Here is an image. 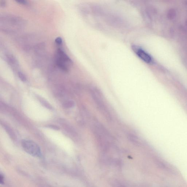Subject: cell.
<instances>
[{
  "label": "cell",
  "instance_id": "cell-11",
  "mask_svg": "<svg viewBox=\"0 0 187 187\" xmlns=\"http://www.w3.org/2000/svg\"><path fill=\"white\" fill-rule=\"evenodd\" d=\"M56 43L58 46H61L63 42L62 38L61 37H58L55 40Z\"/></svg>",
  "mask_w": 187,
  "mask_h": 187
},
{
  "label": "cell",
  "instance_id": "cell-6",
  "mask_svg": "<svg viewBox=\"0 0 187 187\" xmlns=\"http://www.w3.org/2000/svg\"><path fill=\"white\" fill-rule=\"evenodd\" d=\"M128 138L131 142L135 145H138L139 144L138 138L136 135L132 134H129L128 136Z\"/></svg>",
  "mask_w": 187,
  "mask_h": 187
},
{
  "label": "cell",
  "instance_id": "cell-7",
  "mask_svg": "<svg viewBox=\"0 0 187 187\" xmlns=\"http://www.w3.org/2000/svg\"><path fill=\"white\" fill-rule=\"evenodd\" d=\"M38 98L40 101L42 103V104L44 106L49 109H52V107L51 105L48 102H47V101L41 97H38Z\"/></svg>",
  "mask_w": 187,
  "mask_h": 187
},
{
  "label": "cell",
  "instance_id": "cell-4",
  "mask_svg": "<svg viewBox=\"0 0 187 187\" xmlns=\"http://www.w3.org/2000/svg\"><path fill=\"white\" fill-rule=\"evenodd\" d=\"M21 145L23 149L30 155L36 158L41 157V150L39 145L34 142L27 140H23Z\"/></svg>",
  "mask_w": 187,
  "mask_h": 187
},
{
  "label": "cell",
  "instance_id": "cell-9",
  "mask_svg": "<svg viewBox=\"0 0 187 187\" xmlns=\"http://www.w3.org/2000/svg\"><path fill=\"white\" fill-rule=\"evenodd\" d=\"M18 76L19 78H20V80L23 82H25L27 81L26 77L25 76L24 74H23V73L21 72H18Z\"/></svg>",
  "mask_w": 187,
  "mask_h": 187
},
{
  "label": "cell",
  "instance_id": "cell-14",
  "mask_svg": "<svg viewBox=\"0 0 187 187\" xmlns=\"http://www.w3.org/2000/svg\"><path fill=\"white\" fill-rule=\"evenodd\" d=\"M48 127L49 128L53 129V130H59L60 129L59 127L54 125H48Z\"/></svg>",
  "mask_w": 187,
  "mask_h": 187
},
{
  "label": "cell",
  "instance_id": "cell-12",
  "mask_svg": "<svg viewBox=\"0 0 187 187\" xmlns=\"http://www.w3.org/2000/svg\"><path fill=\"white\" fill-rule=\"evenodd\" d=\"M4 183H5V177L3 174L1 173L0 174V183L1 185H3Z\"/></svg>",
  "mask_w": 187,
  "mask_h": 187
},
{
  "label": "cell",
  "instance_id": "cell-2",
  "mask_svg": "<svg viewBox=\"0 0 187 187\" xmlns=\"http://www.w3.org/2000/svg\"><path fill=\"white\" fill-rule=\"evenodd\" d=\"M90 93L92 100L98 109L105 115L106 119L111 120V117L110 113L102 99L100 91L96 89H92L90 90Z\"/></svg>",
  "mask_w": 187,
  "mask_h": 187
},
{
  "label": "cell",
  "instance_id": "cell-15",
  "mask_svg": "<svg viewBox=\"0 0 187 187\" xmlns=\"http://www.w3.org/2000/svg\"><path fill=\"white\" fill-rule=\"evenodd\" d=\"M6 5V2L4 0H1L0 1V6L2 7H5Z\"/></svg>",
  "mask_w": 187,
  "mask_h": 187
},
{
  "label": "cell",
  "instance_id": "cell-10",
  "mask_svg": "<svg viewBox=\"0 0 187 187\" xmlns=\"http://www.w3.org/2000/svg\"><path fill=\"white\" fill-rule=\"evenodd\" d=\"M175 10L172 9L169 11L168 13L169 18L170 19H172L175 18Z\"/></svg>",
  "mask_w": 187,
  "mask_h": 187
},
{
  "label": "cell",
  "instance_id": "cell-8",
  "mask_svg": "<svg viewBox=\"0 0 187 187\" xmlns=\"http://www.w3.org/2000/svg\"><path fill=\"white\" fill-rule=\"evenodd\" d=\"M75 103L72 101H69L64 103L63 106L65 108H71L74 106Z\"/></svg>",
  "mask_w": 187,
  "mask_h": 187
},
{
  "label": "cell",
  "instance_id": "cell-1",
  "mask_svg": "<svg viewBox=\"0 0 187 187\" xmlns=\"http://www.w3.org/2000/svg\"><path fill=\"white\" fill-rule=\"evenodd\" d=\"M92 130L100 145L104 149H107L109 145L108 140L111 139L108 131L102 124L98 122L93 125Z\"/></svg>",
  "mask_w": 187,
  "mask_h": 187
},
{
  "label": "cell",
  "instance_id": "cell-13",
  "mask_svg": "<svg viewBox=\"0 0 187 187\" xmlns=\"http://www.w3.org/2000/svg\"><path fill=\"white\" fill-rule=\"evenodd\" d=\"M16 2L18 3L23 5H26L27 4V1H24V0H18V1H16Z\"/></svg>",
  "mask_w": 187,
  "mask_h": 187
},
{
  "label": "cell",
  "instance_id": "cell-5",
  "mask_svg": "<svg viewBox=\"0 0 187 187\" xmlns=\"http://www.w3.org/2000/svg\"><path fill=\"white\" fill-rule=\"evenodd\" d=\"M133 49L139 58L146 63H149L151 62V58L145 51L139 47H133Z\"/></svg>",
  "mask_w": 187,
  "mask_h": 187
},
{
  "label": "cell",
  "instance_id": "cell-3",
  "mask_svg": "<svg viewBox=\"0 0 187 187\" xmlns=\"http://www.w3.org/2000/svg\"><path fill=\"white\" fill-rule=\"evenodd\" d=\"M55 59L56 64L60 69L64 72L68 71L70 65L72 63V62L61 48L57 49Z\"/></svg>",
  "mask_w": 187,
  "mask_h": 187
}]
</instances>
